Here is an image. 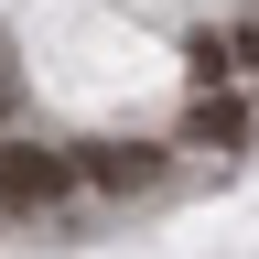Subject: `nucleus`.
<instances>
[{"label":"nucleus","mask_w":259,"mask_h":259,"mask_svg":"<svg viewBox=\"0 0 259 259\" xmlns=\"http://www.w3.org/2000/svg\"><path fill=\"white\" fill-rule=\"evenodd\" d=\"M54 194H65L54 151H0V205H54Z\"/></svg>","instance_id":"1"},{"label":"nucleus","mask_w":259,"mask_h":259,"mask_svg":"<svg viewBox=\"0 0 259 259\" xmlns=\"http://www.w3.org/2000/svg\"><path fill=\"white\" fill-rule=\"evenodd\" d=\"M87 173H97V184H108V194H130V184H151V173H162V162H151L141 141H130V151H97V162H87Z\"/></svg>","instance_id":"2"},{"label":"nucleus","mask_w":259,"mask_h":259,"mask_svg":"<svg viewBox=\"0 0 259 259\" xmlns=\"http://www.w3.org/2000/svg\"><path fill=\"white\" fill-rule=\"evenodd\" d=\"M194 141H205V151H238V141H248V119L227 108V97H205V108H194Z\"/></svg>","instance_id":"3"}]
</instances>
